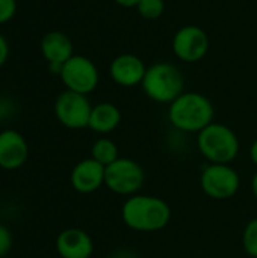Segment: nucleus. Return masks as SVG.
<instances>
[{"label": "nucleus", "mask_w": 257, "mask_h": 258, "mask_svg": "<svg viewBox=\"0 0 257 258\" xmlns=\"http://www.w3.org/2000/svg\"><path fill=\"white\" fill-rule=\"evenodd\" d=\"M242 245L250 257L257 258V218L245 225L242 234Z\"/></svg>", "instance_id": "nucleus-18"}, {"label": "nucleus", "mask_w": 257, "mask_h": 258, "mask_svg": "<svg viewBox=\"0 0 257 258\" xmlns=\"http://www.w3.org/2000/svg\"><path fill=\"white\" fill-rule=\"evenodd\" d=\"M114 258H133V257H132V255H129L127 252H124V251H123V252H120L118 255H115Z\"/></svg>", "instance_id": "nucleus-25"}, {"label": "nucleus", "mask_w": 257, "mask_h": 258, "mask_svg": "<svg viewBox=\"0 0 257 258\" xmlns=\"http://www.w3.org/2000/svg\"><path fill=\"white\" fill-rule=\"evenodd\" d=\"M250 157H251V162L257 166V141L253 142V145L250 148Z\"/></svg>", "instance_id": "nucleus-23"}, {"label": "nucleus", "mask_w": 257, "mask_h": 258, "mask_svg": "<svg viewBox=\"0 0 257 258\" xmlns=\"http://www.w3.org/2000/svg\"><path fill=\"white\" fill-rule=\"evenodd\" d=\"M17 11L15 0H0V24L8 23Z\"/></svg>", "instance_id": "nucleus-19"}, {"label": "nucleus", "mask_w": 257, "mask_h": 258, "mask_svg": "<svg viewBox=\"0 0 257 258\" xmlns=\"http://www.w3.org/2000/svg\"><path fill=\"white\" fill-rule=\"evenodd\" d=\"M9 56V45L8 41L3 38V35H0V68L5 65V62L8 60Z\"/></svg>", "instance_id": "nucleus-21"}, {"label": "nucleus", "mask_w": 257, "mask_h": 258, "mask_svg": "<svg viewBox=\"0 0 257 258\" xmlns=\"http://www.w3.org/2000/svg\"><path fill=\"white\" fill-rule=\"evenodd\" d=\"M91 156L94 160H97L103 166H108V165L114 163L117 159H120L117 145L108 138H101L94 142V145L91 148Z\"/></svg>", "instance_id": "nucleus-16"}, {"label": "nucleus", "mask_w": 257, "mask_h": 258, "mask_svg": "<svg viewBox=\"0 0 257 258\" xmlns=\"http://www.w3.org/2000/svg\"><path fill=\"white\" fill-rule=\"evenodd\" d=\"M0 258H5V257H0Z\"/></svg>", "instance_id": "nucleus-27"}, {"label": "nucleus", "mask_w": 257, "mask_h": 258, "mask_svg": "<svg viewBox=\"0 0 257 258\" xmlns=\"http://www.w3.org/2000/svg\"><path fill=\"white\" fill-rule=\"evenodd\" d=\"M120 121H121V112L115 104L98 103L97 106H92L88 127L95 133L105 135L114 132L118 127Z\"/></svg>", "instance_id": "nucleus-15"}, {"label": "nucleus", "mask_w": 257, "mask_h": 258, "mask_svg": "<svg viewBox=\"0 0 257 258\" xmlns=\"http://www.w3.org/2000/svg\"><path fill=\"white\" fill-rule=\"evenodd\" d=\"M136 9L142 18L156 20L164 14L165 3L164 0H139V3L136 5Z\"/></svg>", "instance_id": "nucleus-17"}, {"label": "nucleus", "mask_w": 257, "mask_h": 258, "mask_svg": "<svg viewBox=\"0 0 257 258\" xmlns=\"http://www.w3.org/2000/svg\"><path fill=\"white\" fill-rule=\"evenodd\" d=\"M251 190H253L254 197L257 198V174L253 177V181H251Z\"/></svg>", "instance_id": "nucleus-24"}, {"label": "nucleus", "mask_w": 257, "mask_h": 258, "mask_svg": "<svg viewBox=\"0 0 257 258\" xmlns=\"http://www.w3.org/2000/svg\"><path fill=\"white\" fill-rule=\"evenodd\" d=\"M92 106L86 95L73 91H64L55 101V115L58 121L73 130L85 128L89 124Z\"/></svg>", "instance_id": "nucleus-7"}, {"label": "nucleus", "mask_w": 257, "mask_h": 258, "mask_svg": "<svg viewBox=\"0 0 257 258\" xmlns=\"http://www.w3.org/2000/svg\"><path fill=\"white\" fill-rule=\"evenodd\" d=\"M141 85L147 97L153 101L171 104L177 97L183 94L185 79L176 65L159 62L147 68Z\"/></svg>", "instance_id": "nucleus-3"}, {"label": "nucleus", "mask_w": 257, "mask_h": 258, "mask_svg": "<svg viewBox=\"0 0 257 258\" xmlns=\"http://www.w3.org/2000/svg\"><path fill=\"white\" fill-rule=\"evenodd\" d=\"M55 245L61 258H89L94 252L91 236L80 228H67L61 231Z\"/></svg>", "instance_id": "nucleus-13"}, {"label": "nucleus", "mask_w": 257, "mask_h": 258, "mask_svg": "<svg viewBox=\"0 0 257 258\" xmlns=\"http://www.w3.org/2000/svg\"><path fill=\"white\" fill-rule=\"evenodd\" d=\"M197 145L209 162L220 165H229L239 153V139L235 132L218 122L209 124L198 133Z\"/></svg>", "instance_id": "nucleus-4"}, {"label": "nucleus", "mask_w": 257, "mask_h": 258, "mask_svg": "<svg viewBox=\"0 0 257 258\" xmlns=\"http://www.w3.org/2000/svg\"><path fill=\"white\" fill-rule=\"evenodd\" d=\"M145 181L144 169L132 159H117L105 169V184L117 195H133Z\"/></svg>", "instance_id": "nucleus-5"}, {"label": "nucleus", "mask_w": 257, "mask_h": 258, "mask_svg": "<svg viewBox=\"0 0 257 258\" xmlns=\"http://www.w3.org/2000/svg\"><path fill=\"white\" fill-rule=\"evenodd\" d=\"M2 118H3V112H2V109H0V122H2Z\"/></svg>", "instance_id": "nucleus-26"}, {"label": "nucleus", "mask_w": 257, "mask_h": 258, "mask_svg": "<svg viewBox=\"0 0 257 258\" xmlns=\"http://www.w3.org/2000/svg\"><path fill=\"white\" fill-rule=\"evenodd\" d=\"M105 169L106 166H103L92 157L80 160L73 168L70 175L73 189L79 194L95 192L101 187V184H105Z\"/></svg>", "instance_id": "nucleus-12"}, {"label": "nucleus", "mask_w": 257, "mask_h": 258, "mask_svg": "<svg viewBox=\"0 0 257 258\" xmlns=\"http://www.w3.org/2000/svg\"><path fill=\"white\" fill-rule=\"evenodd\" d=\"M98 70L95 63L80 54L70 57L61 71V80L68 91L88 95L98 85Z\"/></svg>", "instance_id": "nucleus-6"}, {"label": "nucleus", "mask_w": 257, "mask_h": 258, "mask_svg": "<svg viewBox=\"0 0 257 258\" xmlns=\"http://www.w3.org/2000/svg\"><path fill=\"white\" fill-rule=\"evenodd\" d=\"M41 53L48 63H65L70 57L74 56L73 42L64 32H48L41 39Z\"/></svg>", "instance_id": "nucleus-14"}, {"label": "nucleus", "mask_w": 257, "mask_h": 258, "mask_svg": "<svg viewBox=\"0 0 257 258\" xmlns=\"http://www.w3.org/2000/svg\"><path fill=\"white\" fill-rule=\"evenodd\" d=\"M121 216L124 224L133 231L153 233L168 225L171 209L158 197L135 195L123 204Z\"/></svg>", "instance_id": "nucleus-1"}, {"label": "nucleus", "mask_w": 257, "mask_h": 258, "mask_svg": "<svg viewBox=\"0 0 257 258\" xmlns=\"http://www.w3.org/2000/svg\"><path fill=\"white\" fill-rule=\"evenodd\" d=\"M29 156V147L24 136L12 128L0 132V168L15 171L21 168Z\"/></svg>", "instance_id": "nucleus-10"}, {"label": "nucleus", "mask_w": 257, "mask_h": 258, "mask_svg": "<svg viewBox=\"0 0 257 258\" xmlns=\"http://www.w3.org/2000/svg\"><path fill=\"white\" fill-rule=\"evenodd\" d=\"M168 119L174 128L185 133H200L214 119V106L208 97L198 92H183L168 110Z\"/></svg>", "instance_id": "nucleus-2"}, {"label": "nucleus", "mask_w": 257, "mask_h": 258, "mask_svg": "<svg viewBox=\"0 0 257 258\" xmlns=\"http://www.w3.org/2000/svg\"><path fill=\"white\" fill-rule=\"evenodd\" d=\"M115 3H118L120 6H124V8H136L139 0H115Z\"/></svg>", "instance_id": "nucleus-22"}, {"label": "nucleus", "mask_w": 257, "mask_h": 258, "mask_svg": "<svg viewBox=\"0 0 257 258\" xmlns=\"http://www.w3.org/2000/svg\"><path fill=\"white\" fill-rule=\"evenodd\" d=\"M173 51L182 62H198L209 51V36L198 26H183L173 38Z\"/></svg>", "instance_id": "nucleus-9"}, {"label": "nucleus", "mask_w": 257, "mask_h": 258, "mask_svg": "<svg viewBox=\"0 0 257 258\" xmlns=\"http://www.w3.org/2000/svg\"><path fill=\"white\" fill-rule=\"evenodd\" d=\"M200 184L208 197L214 200H229L238 192L241 180L238 172L229 165L212 163L201 172Z\"/></svg>", "instance_id": "nucleus-8"}, {"label": "nucleus", "mask_w": 257, "mask_h": 258, "mask_svg": "<svg viewBox=\"0 0 257 258\" xmlns=\"http://www.w3.org/2000/svg\"><path fill=\"white\" fill-rule=\"evenodd\" d=\"M145 71H147V67L142 62V59L130 53L117 56L111 62V67H109V74L112 80L117 85L124 86V88L141 85L144 80Z\"/></svg>", "instance_id": "nucleus-11"}, {"label": "nucleus", "mask_w": 257, "mask_h": 258, "mask_svg": "<svg viewBox=\"0 0 257 258\" xmlns=\"http://www.w3.org/2000/svg\"><path fill=\"white\" fill-rule=\"evenodd\" d=\"M12 248V234L8 227L0 224V257H6Z\"/></svg>", "instance_id": "nucleus-20"}]
</instances>
